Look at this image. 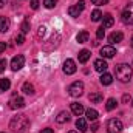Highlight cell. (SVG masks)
I'll list each match as a JSON object with an SVG mask.
<instances>
[{
	"instance_id": "6da1fadb",
	"label": "cell",
	"mask_w": 133,
	"mask_h": 133,
	"mask_svg": "<svg viewBox=\"0 0 133 133\" xmlns=\"http://www.w3.org/2000/svg\"><path fill=\"white\" fill-rule=\"evenodd\" d=\"M9 129L12 132H17V133H26L28 129H30V119L26 115H17L11 119L9 122Z\"/></svg>"
},
{
	"instance_id": "7a4b0ae2",
	"label": "cell",
	"mask_w": 133,
	"mask_h": 133,
	"mask_svg": "<svg viewBox=\"0 0 133 133\" xmlns=\"http://www.w3.org/2000/svg\"><path fill=\"white\" fill-rule=\"evenodd\" d=\"M115 73H116V77L121 82L125 84V82H129L132 79L133 68L130 65H127V64H119V65H116V68H115Z\"/></svg>"
},
{
	"instance_id": "3957f363",
	"label": "cell",
	"mask_w": 133,
	"mask_h": 133,
	"mask_svg": "<svg viewBox=\"0 0 133 133\" xmlns=\"http://www.w3.org/2000/svg\"><path fill=\"white\" fill-rule=\"evenodd\" d=\"M68 93H70V96H73V98L82 96V95H84V82H81V81L73 82V84L68 87Z\"/></svg>"
},
{
	"instance_id": "277c9868",
	"label": "cell",
	"mask_w": 133,
	"mask_h": 133,
	"mask_svg": "<svg viewBox=\"0 0 133 133\" xmlns=\"http://www.w3.org/2000/svg\"><path fill=\"white\" fill-rule=\"evenodd\" d=\"M107 132L108 133H121L122 132V122L119 119H116V118L110 119L107 122Z\"/></svg>"
},
{
	"instance_id": "5b68a950",
	"label": "cell",
	"mask_w": 133,
	"mask_h": 133,
	"mask_svg": "<svg viewBox=\"0 0 133 133\" xmlns=\"http://www.w3.org/2000/svg\"><path fill=\"white\" fill-rule=\"evenodd\" d=\"M59 42H61V34L54 33L50 39H48L46 43H43V50H45V51H53V48H56V46L59 45Z\"/></svg>"
},
{
	"instance_id": "8992f818",
	"label": "cell",
	"mask_w": 133,
	"mask_h": 133,
	"mask_svg": "<svg viewBox=\"0 0 133 133\" xmlns=\"http://www.w3.org/2000/svg\"><path fill=\"white\" fill-rule=\"evenodd\" d=\"M122 22L127 25H133V3H129L122 11Z\"/></svg>"
},
{
	"instance_id": "52a82bcc",
	"label": "cell",
	"mask_w": 133,
	"mask_h": 133,
	"mask_svg": "<svg viewBox=\"0 0 133 133\" xmlns=\"http://www.w3.org/2000/svg\"><path fill=\"white\" fill-rule=\"evenodd\" d=\"M84 8H85V2L84 0H79L76 5H73V6L68 8V14L71 17H79V14L84 11Z\"/></svg>"
},
{
	"instance_id": "ba28073f",
	"label": "cell",
	"mask_w": 133,
	"mask_h": 133,
	"mask_svg": "<svg viewBox=\"0 0 133 133\" xmlns=\"http://www.w3.org/2000/svg\"><path fill=\"white\" fill-rule=\"evenodd\" d=\"M23 65H25V57L22 54H17L12 57V61H11V70L12 71H19Z\"/></svg>"
},
{
	"instance_id": "9c48e42d",
	"label": "cell",
	"mask_w": 133,
	"mask_h": 133,
	"mask_svg": "<svg viewBox=\"0 0 133 133\" xmlns=\"http://www.w3.org/2000/svg\"><path fill=\"white\" fill-rule=\"evenodd\" d=\"M115 54H116V50H115L111 45H107V46H102V48H101V56H102V59H111V57H115Z\"/></svg>"
},
{
	"instance_id": "30bf717a",
	"label": "cell",
	"mask_w": 133,
	"mask_h": 133,
	"mask_svg": "<svg viewBox=\"0 0 133 133\" xmlns=\"http://www.w3.org/2000/svg\"><path fill=\"white\" fill-rule=\"evenodd\" d=\"M23 107H25V99H23V98L14 96L12 99L9 101V108H12V110H17V108H23Z\"/></svg>"
},
{
	"instance_id": "8fae6325",
	"label": "cell",
	"mask_w": 133,
	"mask_h": 133,
	"mask_svg": "<svg viewBox=\"0 0 133 133\" xmlns=\"http://www.w3.org/2000/svg\"><path fill=\"white\" fill-rule=\"evenodd\" d=\"M76 64H74V61L73 59H66L65 62H64V73L65 74H74L76 73Z\"/></svg>"
},
{
	"instance_id": "7c38bea8",
	"label": "cell",
	"mask_w": 133,
	"mask_h": 133,
	"mask_svg": "<svg viewBox=\"0 0 133 133\" xmlns=\"http://www.w3.org/2000/svg\"><path fill=\"white\" fill-rule=\"evenodd\" d=\"M9 28H11L9 19L5 16H0V33H6V31H9Z\"/></svg>"
},
{
	"instance_id": "4fadbf2b",
	"label": "cell",
	"mask_w": 133,
	"mask_h": 133,
	"mask_svg": "<svg viewBox=\"0 0 133 133\" xmlns=\"http://www.w3.org/2000/svg\"><path fill=\"white\" fill-rule=\"evenodd\" d=\"M107 62L104 61V59H98V61H95V70L96 71H99V73H105L107 71Z\"/></svg>"
},
{
	"instance_id": "5bb4252c",
	"label": "cell",
	"mask_w": 133,
	"mask_h": 133,
	"mask_svg": "<svg viewBox=\"0 0 133 133\" xmlns=\"http://www.w3.org/2000/svg\"><path fill=\"white\" fill-rule=\"evenodd\" d=\"M113 23H115V19H113L111 14L102 16V26H104V28H110V26H113Z\"/></svg>"
},
{
	"instance_id": "9a60e30c",
	"label": "cell",
	"mask_w": 133,
	"mask_h": 133,
	"mask_svg": "<svg viewBox=\"0 0 133 133\" xmlns=\"http://www.w3.org/2000/svg\"><path fill=\"white\" fill-rule=\"evenodd\" d=\"M122 39H124V34L119 33V31H118V33L115 31V33H111L110 36H108V42H110V43H118V42H122Z\"/></svg>"
},
{
	"instance_id": "2e32d148",
	"label": "cell",
	"mask_w": 133,
	"mask_h": 133,
	"mask_svg": "<svg viewBox=\"0 0 133 133\" xmlns=\"http://www.w3.org/2000/svg\"><path fill=\"white\" fill-rule=\"evenodd\" d=\"M71 111H73L76 116H81L85 110H84V105H82V104H79V102H73V104H71Z\"/></svg>"
},
{
	"instance_id": "e0dca14e",
	"label": "cell",
	"mask_w": 133,
	"mask_h": 133,
	"mask_svg": "<svg viewBox=\"0 0 133 133\" xmlns=\"http://www.w3.org/2000/svg\"><path fill=\"white\" fill-rule=\"evenodd\" d=\"M68 121H70V113L68 111H61L57 115V118H56V122L57 124H65Z\"/></svg>"
},
{
	"instance_id": "ac0fdd59",
	"label": "cell",
	"mask_w": 133,
	"mask_h": 133,
	"mask_svg": "<svg viewBox=\"0 0 133 133\" xmlns=\"http://www.w3.org/2000/svg\"><path fill=\"white\" fill-rule=\"evenodd\" d=\"M85 115H87V119H88V121H96V119L99 118V113H98L95 108H88V110H85Z\"/></svg>"
},
{
	"instance_id": "d6986e66",
	"label": "cell",
	"mask_w": 133,
	"mask_h": 133,
	"mask_svg": "<svg viewBox=\"0 0 133 133\" xmlns=\"http://www.w3.org/2000/svg\"><path fill=\"white\" fill-rule=\"evenodd\" d=\"M90 51L88 50H82L81 53H79V62L81 64H85V62H88V59H90Z\"/></svg>"
},
{
	"instance_id": "ffe728a7",
	"label": "cell",
	"mask_w": 133,
	"mask_h": 133,
	"mask_svg": "<svg viewBox=\"0 0 133 133\" xmlns=\"http://www.w3.org/2000/svg\"><path fill=\"white\" fill-rule=\"evenodd\" d=\"M111 82H113V76L108 74V73H102V76H101V84H102V85H110Z\"/></svg>"
},
{
	"instance_id": "44dd1931",
	"label": "cell",
	"mask_w": 133,
	"mask_h": 133,
	"mask_svg": "<svg viewBox=\"0 0 133 133\" xmlns=\"http://www.w3.org/2000/svg\"><path fill=\"white\" fill-rule=\"evenodd\" d=\"M88 39H90V34L87 33V31H81V33L76 36V40L79 43H85V42H88Z\"/></svg>"
},
{
	"instance_id": "7402d4cb",
	"label": "cell",
	"mask_w": 133,
	"mask_h": 133,
	"mask_svg": "<svg viewBox=\"0 0 133 133\" xmlns=\"http://www.w3.org/2000/svg\"><path fill=\"white\" fill-rule=\"evenodd\" d=\"M76 127L81 130V132H87L88 130V127H87V122H85V119H82V118H79L77 121H76Z\"/></svg>"
},
{
	"instance_id": "603a6c76",
	"label": "cell",
	"mask_w": 133,
	"mask_h": 133,
	"mask_svg": "<svg viewBox=\"0 0 133 133\" xmlns=\"http://www.w3.org/2000/svg\"><path fill=\"white\" fill-rule=\"evenodd\" d=\"M22 91H23V93H26V95H34V87H33V84H30V82H25V84H23V87H22Z\"/></svg>"
},
{
	"instance_id": "cb8c5ba5",
	"label": "cell",
	"mask_w": 133,
	"mask_h": 133,
	"mask_svg": "<svg viewBox=\"0 0 133 133\" xmlns=\"http://www.w3.org/2000/svg\"><path fill=\"white\" fill-rule=\"evenodd\" d=\"M9 87H11V82H9V79H0V90L2 91H8L9 90Z\"/></svg>"
},
{
	"instance_id": "d4e9b609",
	"label": "cell",
	"mask_w": 133,
	"mask_h": 133,
	"mask_svg": "<svg viewBox=\"0 0 133 133\" xmlns=\"http://www.w3.org/2000/svg\"><path fill=\"white\" fill-rule=\"evenodd\" d=\"M88 99L91 101V104H99L101 101H102V95L101 93H91L88 96Z\"/></svg>"
},
{
	"instance_id": "484cf974",
	"label": "cell",
	"mask_w": 133,
	"mask_h": 133,
	"mask_svg": "<svg viewBox=\"0 0 133 133\" xmlns=\"http://www.w3.org/2000/svg\"><path fill=\"white\" fill-rule=\"evenodd\" d=\"M116 105H118V102H116V99L110 98V99L107 101V104H105V108H107L108 111H111V110H115V108H116Z\"/></svg>"
},
{
	"instance_id": "4316f807",
	"label": "cell",
	"mask_w": 133,
	"mask_h": 133,
	"mask_svg": "<svg viewBox=\"0 0 133 133\" xmlns=\"http://www.w3.org/2000/svg\"><path fill=\"white\" fill-rule=\"evenodd\" d=\"M91 20H93V22H99V20H102V12H101L99 9H95V11L91 12Z\"/></svg>"
},
{
	"instance_id": "83f0119b",
	"label": "cell",
	"mask_w": 133,
	"mask_h": 133,
	"mask_svg": "<svg viewBox=\"0 0 133 133\" xmlns=\"http://www.w3.org/2000/svg\"><path fill=\"white\" fill-rule=\"evenodd\" d=\"M20 30H22V33H23V34H26L28 31H30V20H28V19H25V20L22 22Z\"/></svg>"
},
{
	"instance_id": "f1b7e54d",
	"label": "cell",
	"mask_w": 133,
	"mask_h": 133,
	"mask_svg": "<svg viewBox=\"0 0 133 133\" xmlns=\"http://www.w3.org/2000/svg\"><path fill=\"white\" fill-rule=\"evenodd\" d=\"M56 5H57V0H43V6H45V8H48V9L54 8Z\"/></svg>"
},
{
	"instance_id": "f546056e",
	"label": "cell",
	"mask_w": 133,
	"mask_h": 133,
	"mask_svg": "<svg viewBox=\"0 0 133 133\" xmlns=\"http://www.w3.org/2000/svg\"><path fill=\"white\" fill-rule=\"evenodd\" d=\"M96 37H98V39H104V37H105V28H104V26H99V28H98Z\"/></svg>"
},
{
	"instance_id": "4dcf8cb0",
	"label": "cell",
	"mask_w": 133,
	"mask_h": 133,
	"mask_svg": "<svg viewBox=\"0 0 133 133\" xmlns=\"http://www.w3.org/2000/svg\"><path fill=\"white\" fill-rule=\"evenodd\" d=\"M23 42H25V34L23 33L17 34V36H16V43H17V45H22Z\"/></svg>"
},
{
	"instance_id": "1f68e13d",
	"label": "cell",
	"mask_w": 133,
	"mask_h": 133,
	"mask_svg": "<svg viewBox=\"0 0 133 133\" xmlns=\"http://www.w3.org/2000/svg\"><path fill=\"white\" fill-rule=\"evenodd\" d=\"M91 3L96 5V6H102V5H107L108 0H91Z\"/></svg>"
},
{
	"instance_id": "d6a6232c",
	"label": "cell",
	"mask_w": 133,
	"mask_h": 133,
	"mask_svg": "<svg viewBox=\"0 0 133 133\" xmlns=\"http://www.w3.org/2000/svg\"><path fill=\"white\" fill-rule=\"evenodd\" d=\"M45 33H46V28L45 26H39V31H37V37L40 39V37H43L45 36Z\"/></svg>"
},
{
	"instance_id": "836d02e7",
	"label": "cell",
	"mask_w": 133,
	"mask_h": 133,
	"mask_svg": "<svg viewBox=\"0 0 133 133\" xmlns=\"http://www.w3.org/2000/svg\"><path fill=\"white\" fill-rule=\"evenodd\" d=\"M5 68H6V59H2L0 61V73H3Z\"/></svg>"
},
{
	"instance_id": "e575fe53",
	"label": "cell",
	"mask_w": 133,
	"mask_h": 133,
	"mask_svg": "<svg viewBox=\"0 0 133 133\" xmlns=\"http://www.w3.org/2000/svg\"><path fill=\"white\" fill-rule=\"evenodd\" d=\"M39 6H40V2L39 0H31V8L33 9H37Z\"/></svg>"
},
{
	"instance_id": "d590c367",
	"label": "cell",
	"mask_w": 133,
	"mask_h": 133,
	"mask_svg": "<svg viewBox=\"0 0 133 133\" xmlns=\"http://www.w3.org/2000/svg\"><path fill=\"white\" fill-rule=\"evenodd\" d=\"M130 99H132L130 95H124L122 96V104H130Z\"/></svg>"
},
{
	"instance_id": "8d00e7d4",
	"label": "cell",
	"mask_w": 133,
	"mask_h": 133,
	"mask_svg": "<svg viewBox=\"0 0 133 133\" xmlns=\"http://www.w3.org/2000/svg\"><path fill=\"white\" fill-rule=\"evenodd\" d=\"M98 129H99V124L95 121V122H93V125H91V132H98Z\"/></svg>"
},
{
	"instance_id": "74e56055",
	"label": "cell",
	"mask_w": 133,
	"mask_h": 133,
	"mask_svg": "<svg viewBox=\"0 0 133 133\" xmlns=\"http://www.w3.org/2000/svg\"><path fill=\"white\" fill-rule=\"evenodd\" d=\"M6 50V43L5 42H0V53H3Z\"/></svg>"
},
{
	"instance_id": "f35d334b",
	"label": "cell",
	"mask_w": 133,
	"mask_h": 133,
	"mask_svg": "<svg viewBox=\"0 0 133 133\" xmlns=\"http://www.w3.org/2000/svg\"><path fill=\"white\" fill-rule=\"evenodd\" d=\"M40 133H54V132H53L51 129H43V130H42Z\"/></svg>"
},
{
	"instance_id": "ab89813d",
	"label": "cell",
	"mask_w": 133,
	"mask_h": 133,
	"mask_svg": "<svg viewBox=\"0 0 133 133\" xmlns=\"http://www.w3.org/2000/svg\"><path fill=\"white\" fill-rule=\"evenodd\" d=\"M6 3H8V0H0V8H3Z\"/></svg>"
},
{
	"instance_id": "60d3db41",
	"label": "cell",
	"mask_w": 133,
	"mask_h": 133,
	"mask_svg": "<svg viewBox=\"0 0 133 133\" xmlns=\"http://www.w3.org/2000/svg\"><path fill=\"white\" fill-rule=\"evenodd\" d=\"M132 48H133V37H132Z\"/></svg>"
},
{
	"instance_id": "b9f144b4",
	"label": "cell",
	"mask_w": 133,
	"mask_h": 133,
	"mask_svg": "<svg viewBox=\"0 0 133 133\" xmlns=\"http://www.w3.org/2000/svg\"><path fill=\"white\" fill-rule=\"evenodd\" d=\"M68 133H77V132H68Z\"/></svg>"
},
{
	"instance_id": "7bdbcfd3",
	"label": "cell",
	"mask_w": 133,
	"mask_h": 133,
	"mask_svg": "<svg viewBox=\"0 0 133 133\" xmlns=\"http://www.w3.org/2000/svg\"><path fill=\"white\" fill-rule=\"evenodd\" d=\"M132 105H133V104H132Z\"/></svg>"
}]
</instances>
